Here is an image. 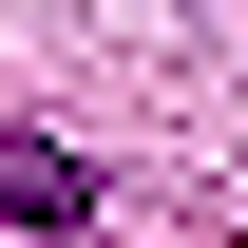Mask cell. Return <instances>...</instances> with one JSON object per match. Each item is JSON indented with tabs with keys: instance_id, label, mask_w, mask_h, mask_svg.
Masks as SVG:
<instances>
[{
	"instance_id": "6da1fadb",
	"label": "cell",
	"mask_w": 248,
	"mask_h": 248,
	"mask_svg": "<svg viewBox=\"0 0 248 248\" xmlns=\"http://www.w3.org/2000/svg\"><path fill=\"white\" fill-rule=\"evenodd\" d=\"M0 210L19 229H95V172L58 153V134H0Z\"/></svg>"
}]
</instances>
